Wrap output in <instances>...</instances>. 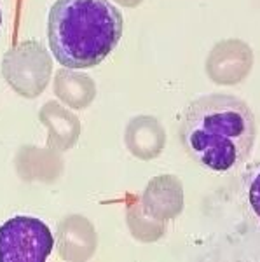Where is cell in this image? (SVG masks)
Wrapping results in <instances>:
<instances>
[{"instance_id":"6da1fadb","label":"cell","mask_w":260,"mask_h":262,"mask_svg":"<svg viewBox=\"0 0 260 262\" xmlns=\"http://www.w3.org/2000/svg\"><path fill=\"white\" fill-rule=\"evenodd\" d=\"M257 121L246 101L232 95H204L183 111L180 140L196 163L224 173L250 158Z\"/></svg>"},{"instance_id":"7a4b0ae2","label":"cell","mask_w":260,"mask_h":262,"mask_svg":"<svg viewBox=\"0 0 260 262\" xmlns=\"http://www.w3.org/2000/svg\"><path fill=\"white\" fill-rule=\"evenodd\" d=\"M123 14L110 0H56L48 16V40L61 67L93 69L123 37Z\"/></svg>"},{"instance_id":"3957f363","label":"cell","mask_w":260,"mask_h":262,"mask_svg":"<svg viewBox=\"0 0 260 262\" xmlns=\"http://www.w3.org/2000/svg\"><path fill=\"white\" fill-rule=\"evenodd\" d=\"M54 238L44 222L33 217H12L0 226V262H44Z\"/></svg>"},{"instance_id":"277c9868","label":"cell","mask_w":260,"mask_h":262,"mask_svg":"<svg viewBox=\"0 0 260 262\" xmlns=\"http://www.w3.org/2000/svg\"><path fill=\"white\" fill-rule=\"evenodd\" d=\"M248 200L250 206L253 210V213L260 219V171L253 177L250 184V191H248Z\"/></svg>"},{"instance_id":"5b68a950","label":"cell","mask_w":260,"mask_h":262,"mask_svg":"<svg viewBox=\"0 0 260 262\" xmlns=\"http://www.w3.org/2000/svg\"><path fill=\"white\" fill-rule=\"evenodd\" d=\"M0 25H2V12H0Z\"/></svg>"}]
</instances>
